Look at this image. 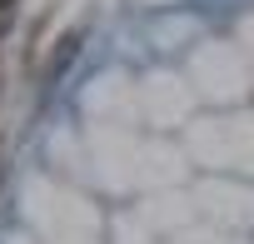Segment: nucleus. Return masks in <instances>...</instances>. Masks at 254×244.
I'll return each instance as SVG.
<instances>
[{"instance_id":"obj_1","label":"nucleus","mask_w":254,"mask_h":244,"mask_svg":"<svg viewBox=\"0 0 254 244\" xmlns=\"http://www.w3.org/2000/svg\"><path fill=\"white\" fill-rule=\"evenodd\" d=\"M80 50V30H70V35H60V45H55V55H50V80L70 65V55Z\"/></svg>"}]
</instances>
